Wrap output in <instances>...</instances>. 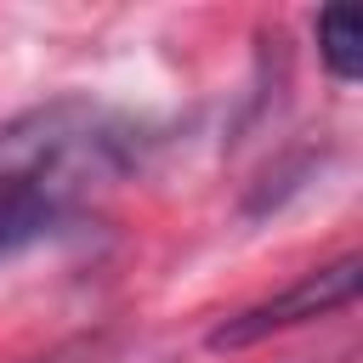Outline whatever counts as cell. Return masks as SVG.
Segmentation results:
<instances>
[{"mask_svg":"<svg viewBox=\"0 0 363 363\" xmlns=\"http://www.w3.org/2000/svg\"><path fill=\"white\" fill-rule=\"evenodd\" d=\"M357 278H363V261H357V255H340V261H329V267H312V272H301L289 289H278V295H267V301L221 318V323L210 329V346H216V352H238V346H255V340H267V335L301 329V323H312V318H329V312H340V306L357 301Z\"/></svg>","mask_w":363,"mask_h":363,"instance_id":"6da1fadb","label":"cell"},{"mask_svg":"<svg viewBox=\"0 0 363 363\" xmlns=\"http://www.w3.org/2000/svg\"><path fill=\"white\" fill-rule=\"evenodd\" d=\"M57 193L28 176V170H0V261L17 255L23 244H34L51 221H57Z\"/></svg>","mask_w":363,"mask_h":363,"instance_id":"7a4b0ae2","label":"cell"},{"mask_svg":"<svg viewBox=\"0 0 363 363\" xmlns=\"http://www.w3.org/2000/svg\"><path fill=\"white\" fill-rule=\"evenodd\" d=\"M318 57H323V68H329L335 79H346V85L363 74V28H357V17H352L346 6L318 11Z\"/></svg>","mask_w":363,"mask_h":363,"instance_id":"3957f363","label":"cell"}]
</instances>
